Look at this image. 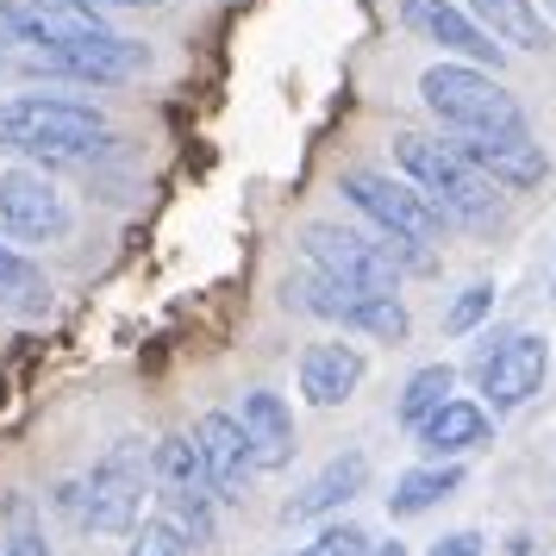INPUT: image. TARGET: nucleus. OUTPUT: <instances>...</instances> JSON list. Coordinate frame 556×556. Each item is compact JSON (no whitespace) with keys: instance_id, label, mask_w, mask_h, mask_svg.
Returning a JSON list of instances; mask_svg holds the SVG:
<instances>
[{"instance_id":"31","label":"nucleus","mask_w":556,"mask_h":556,"mask_svg":"<svg viewBox=\"0 0 556 556\" xmlns=\"http://www.w3.org/2000/svg\"><path fill=\"white\" fill-rule=\"evenodd\" d=\"M76 7H94V13H144V7H163V0H76Z\"/></svg>"},{"instance_id":"28","label":"nucleus","mask_w":556,"mask_h":556,"mask_svg":"<svg viewBox=\"0 0 556 556\" xmlns=\"http://www.w3.org/2000/svg\"><path fill=\"white\" fill-rule=\"evenodd\" d=\"M369 551H376V544H369V531L363 526H326L301 556H369Z\"/></svg>"},{"instance_id":"32","label":"nucleus","mask_w":556,"mask_h":556,"mask_svg":"<svg viewBox=\"0 0 556 556\" xmlns=\"http://www.w3.org/2000/svg\"><path fill=\"white\" fill-rule=\"evenodd\" d=\"M369 556H406V551H401V544H376Z\"/></svg>"},{"instance_id":"14","label":"nucleus","mask_w":556,"mask_h":556,"mask_svg":"<svg viewBox=\"0 0 556 556\" xmlns=\"http://www.w3.org/2000/svg\"><path fill=\"white\" fill-rule=\"evenodd\" d=\"M113 38L106 13L76 7V0H26L20 7V45L31 51H70V45H101Z\"/></svg>"},{"instance_id":"30","label":"nucleus","mask_w":556,"mask_h":556,"mask_svg":"<svg viewBox=\"0 0 556 556\" xmlns=\"http://www.w3.org/2000/svg\"><path fill=\"white\" fill-rule=\"evenodd\" d=\"M13 45H20V7L0 0V51H13Z\"/></svg>"},{"instance_id":"20","label":"nucleus","mask_w":556,"mask_h":556,"mask_svg":"<svg viewBox=\"0 0 556 556\" xmlns=\"http://www.w3.org/2000/svg\"><path fill=\"white\" fill-rule=\"evenodd\" d=\"M456 488H463V469H456V463H419V469H406V476L394 481V494H388V513H394V519L431 513L438 501H451Z\"/></svg>"},{"instance_id":"25","label":"nucleus","mask_w":556,"mask_h":556,"mask_svg":"<svg viewBox=\"0 0 556 556\" xmlns=\"http://www.w3.org/2000/svg\"><path fill=\"white\" fill-rule=\"evenodd\" d=\"M0 556H51V544H45L38 519H31L26 494H13V501H7V551H0Z\"/></svg>"},{"instance_id":"22","label":"nucleus","mask_w":556,"mask_h":556,"mask_svg":"<svg viewBox=\"0 0 556 556\" xmlns=\"http://www.w3.org/2000/svg\"><path fill=\"white\" fill-rule=\"evenodd\" d=\"M156 519H163L169 531H181L194 551L213 544V531H219V519H213V494H194V488H163V494H156Z\"/></svg>"},{"instance_id":"7","label":"nucleus","mask_w":556,"mask_h":556,"mask_svg":"<svg viewBox=\"0 0 556 556\" xmlns=\"http://www.w3.org/2000/svg\"><path fill=\"white\" fill-rule=\"evenodd\" d=\"M70 194L56 188L45 169H31V163H13V169H0V238L7 244H56V238H70Z\"/></svg>"},{"instance_id":"17","label":"nucleus","mask_w":556,"mask_h":556,"mask_svg":"<svg viewBox=\"0 0 556 556\" xmlns=\"http://www.w3.org/2000/svg\"><path fill=\"white\" fill-rule=\"evenodd\" d=\"M363 376H369V363H363L356 344H313V351L301 356L306 406H344L356 388H363Z\"/></svg>"},{"instance_id":"15","label":"nucleus","mask_w":556,"mask_h":556,"mask_svg":"<svg viewBox=\"0 0 556 556\" xmlns=\"http://www.w3.org/2000/svg\"><path fill=\"white\" fill-rule=\"evenodd\" d=\"M413 438H419V451H426L431 463H456V456L494 444V419H488V406L481 401H456L451 394L438 413H426V419L413 426Z\"/></svg>"},{"instance_id":"10","label":"nucleus","mask_w":556,"mask_h":556,"mask_svg":"<svg viewBox=\"0 0 556 556\" xmlns=\"http://www.w3.org/2000/svg\"><path fill=\"white\" fill-rule=\"evenodd\" d=\"M544 369H551V344L538 331H513L501 338L494 351L476 356V381H481V401L488 413H519V406L544 388Z\"/></svg>"},{"instance_id":"24","label":"nucleus","mask_w":556,"mask_h":556,"mask_svg":"<svg viewBox=\"0 0 556 556\" xmlns=\"http://www.w3.org/2000/svg\"><path fill=\"white\" fill-rule=\"evenodd\" d=\"M45 294H51V281L31 269L20 251H7L0 244V301H20V306H45Z\"/></svg>"},{"instance_id":"2","label":"nucleus","mask_w":556,"mask_h":556,"mask_svg":"<svg viewBox=\"0 0 556 556\" xmlns=\"http://www.w3.org/2000/svg\"><path fill=\"white\" fill-rule=\"evenodd\" d=\"M106 138V113L76 94H13L0 101V151L13 156H88Z\"/></svg>"},{"instance_id":"6","label":"nucleus","mask_w":556,"mask_h":556,"mask_svg":"<svg viewBox=\"0 0 556 556\" xmlns=\"http://www.w3.org/2000/svg\"><path fill=\"white\" fill-rule=\"evenodd\" d=\"M344 201L363 213V219H376V231L388 238H413V244H426L438 251L444 244V213L413 188L406 176H381V169H344Z\"/></svg>"},{"instance_id":"8","label":"nucleus","mask_w":556,"mask_h":556,"mask_svg":"<svg viewBox=\"0 0 556 556\" xmlns=\"http://www.w3.org/2000/svg\"><path fill=\"white\" fill-rule=\"evenodd\" d=\"M301 251H306V269L344 281L356 294H401V269L381 256L376 238L363 231H344V226H306L301 231Z\"/></svg>"},{"instance_id":"12","label":"nucleus","mask_w":556,"mask_h":556,"mask_svg":"<svg viewBox=\"0 0 556 556\" xmlns=\"http://www.w3.org/2000/svg\"><path fill=\"white\" fill-rule=\"evenodd\" d=\"M456 151L469 156L494 188H538V181L551 176V156H544V144L531 138V126H513V131H456Z\"/></svg>"},{"instance_id":"21","label":"nucleus","mask_w":556,"mask_h":556,"mask_svg":"<svg viewBox=\"0 0 556 556\" xmlns=\"http://www.w3.org/2000/svg\"><path fill=\"white\" fill-rule=\"evenodd\" d=\"M151 476H156V488H194V494H213V481H206V456H201V444H194V431H169V438H156Z\"/></svg>"},{"instance_id":"16","label":"nucleus","mask_w":556,"mask_h":556,"mask_svg":"<svg viewBox=\"0 0 556 556\" xmlns=\"http://www.w3.org/2000/svg\"><path fill=\"white\" fill-rule=\"evenodd\" d=\"M238 426H244V444H251L256 476H269V469H288V463H294V413H288L281 394L251 388L244 406H238Z\"/></svg>"},{"instance_id":"18","label":"nucleus","mask_w":556,"mask_h":556,"mask_svg":"<svg viewBox=\"0 0 556 556\" xmlns=\"http://www.w3.org/2000/svg\"><path fill=\"white\" fill-rule=\"evenodd\" d=\"M363 481H369V456L363 451H344V456H331L319 476L306 481L294 501L281 506V519H319V513H338L344 501H356L363 494Z\"/></svg>"},{"instance_id":"4","label":"nucleus","mask_w":556,"mask_h":556,"mask_svg":"<svg viewBox=\"0 0 556 556\" xmlns=\"http://www.w3.org/2000/svg\"><path fill=\"white\" fill-rule=\"evenodd\" d=\"M419 101L438 126L451 131H513L526 126V106L506 94L501 81L476 70V63H431L419 76Z\"/></svg>"},{"instance_id":"3","label":"nucleus","mask_w":556,"mask_h":556,"mask_svg":"<svg viewBox=\"0 0 556 556\" xmlns=\"http://www.w3.org/2000/svg\"><path fill=\"white\" fill-rule=\"evenodd\" d=\"M144 476H151V463H144V444L138 438H119L113 451L88 469L81 481L70 488H56V506L88 531H106V538H126L138 526V513H144Z\"/></svg>"},{"instance_id":"33","label":"nucleus","mask_w":556,"mask_h":556,"mask_svg":"<svg viewBox=\"0 0 556 556\" xmlns=\"http://www.w3.org/2000/svg\"><path fill=\"white\" fill-rule=\"evenodd\" d=\"M544 13H556V0H544Z\"/></svg>"},{"instance_id":"5","label":"nucleus","mask_w":556,"mask_h":556,"mask_svg":"<svg viewBox=\"0 0 556 556\" xmlns=\"http://www.w3.org/2000/svg\"><path fill=\"white\" fill-rule=\"evenodd\" d=\"M288 306L326 319V326H351V331H363V338H381V344H401L406 331H413L401 294H356V288L319 276V269L288 276Z\"/></svg>"},{"instance_id":"9","label":"nucleus","mask_w":556,"mask_h":556,"mask_svg":"<svg viewBox=\"0 0 556 556\" xmlns=\"http://www.w3.org/2000/svg\"><path fill=\"white\" fill-rule=\"evenodd\" d=\"M20 76H51V81H88V88H119L138 70H151V51L138 38H101V45H70V51H31L20 63H7Z\"/></svg>"},{"instance_id":"26","label":"nucleus","mask_w":556,"mask_h":556,"mask_svg":"<svg viewBox=\"0 0 556 556\" xmlns=\"http://www.w3.org/2000/svg\"><path fill=\"white\" fill-rule=\"evenodd\" d=\"M488 313H494V288H488V281H476V288H463V294H456V306L444 313V331H451V338H469Z\"/></svg>"},{"instance_id":"27","label":"nucleus","mask_w":556,"mask_h":556,"mask_svg":"<svg viewBox=\"0 0 556 556\" xmlns=\"http://www.w3.org/2000/svg\"><path fill=\"white\" fill-rule=\"evenodd\" d=\"M188 551H194V544H188L181 531H169L156 513L144 519V531L131 526V544H126V556H188Z\"/></svg>"},{"instance_id":"1","label":"nucleus","mask_w":556,"mask_h":556,"mask_svg":"<svg viewBox=\"0 0 556 556\" xmlns=\"http://www.w3.org/2000/svg\"><path fill=\"white\" fill-rule=\"evenodd\" d=\"M394 163H401V176L413 181L438 213H444V226H488L494 206H501L494 181L481 176L456 144H438V138H413V131H401V138H394Z\"/></svg>"},{"instance_id":"11","label":"nucleus","mask_w":556,"mask_h":556,"mask_svg":"<svg viewBox=\"0 0 556 556\" xmlns=\"http://www.w3.org/2000/svg\"><path fill=\"white\" fill-rule=\"evenodd\" d=\"M401 26L413 38L438 45L444 56H456V63H476V70H501L506 63V45H494L469 20V7H456V0H401Z\"/></svg>"},{"instance_id":"23","label":"nucleus","mask_w":556,"mask_h":556,"mask_svg":"<svg viewBox=\"0 0 556 556\" xmlns=\"http://www.w3.org/2000/svg\"><path fill=\"white\" fill-rule=\"evenodd\" d=\"M456 394V369L451 363H426V369H413V381L401 388V401H394V419H401L406 431L419 426L426 413H438V406Z\"/></svg>"},{"instance_id":"13","label":"nucleus","mask_w":556,"mask_h":556,"mask_svg":"<svg viewBox=\"0 0 556 556\" xmlns=\"http://www.w3.org/2000/svg\"><path fill=\"white\" fill-rule=\"evenodd\" d=\"M194 444L206 456V481H213V501L238 506L251 494L256 481V463H251V444H244V426H238V413H201V426H194Z\"/></svg>"},{"instance_id":"29","label":"nucleus","mask_w":556,"mask_h":556,"mask_svg":"<svg viewBox=\"0 0 556 556\" xmlns=\"http://www.w3.org/2000/svg\"><path fill=\"white\" fill-rule=\"evenodd\" d=\"M488 544H481V531H451V538H438L426 556H481Z\"/></svg>"},{"instance_id":"19","label":"nucleus","mask_w":556,"mask_h":556,"mask_svg":"<svg viewBox=\"0 0 556 556\" xmlns=\"http://www.w3.org/2000/svg\"><path fill=\"white\" fill-rule=\"evenodd\" d=\"M469 20H476L494 45L506 51H551V26H544V7L538 0H463Z\"/></svg>"}]
</instances>
